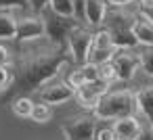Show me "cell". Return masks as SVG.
<instances>
[{"instance_id":"1","label":"cell","mask_w":153,"mask_h":140,"mask_svg":"<svg viewBox=\"0 0 153 140\" xmlns=\"http://www.w3.org/2000/svg\"><path fill=\"white\" fill-rule=\"evenodd\" d=\"M71 55L67 46L53 44L46 36L15 44V57L11 61V86L2 92V100L9 102L15 96H27L42 84L53 80L63 65H69Z\"/></svg>"},{"instance_id":"2","label":"cell","mask_w":153,"mask_h":140,"mask_svg":"<svg viewBox=\"0 0 153 140\" xmlns=\"http://www.w3.org/2000/svg\"><path fill=\"white\" fill-rule=\"evenodd\" d=\"M134 19H136V15L124 11L122 7H111V9L105 11V17H103L101 25L109 32L115 48H136L138 46V42L134 38V32H132Z\"/></svg>"},{"instance_id":"3","label":"cell","mask_w":153,"mask_h":140,"mask_svg":"<svg viewBox=\"0 0 153 140\" xmlns=\"http://www.w3.org/2000/svg\"><path fill=\"white\" fill-rule=\"evenodd\" d=\"M136 113V98L132 90H107L92 109V115L101 121H113L124 115Z\"/></svg>"},{"instance_id":"4","label":"cell","mask_w":153,"mask_h":140,"mask_svg":"<svg viewBox=\"0 0 153 140\" xmlns=\"http://www.w3.org/2000/svg\"><path fill=\"white\" fill-rule=\"evenodd\" d=\"M38 15L42 17V23H44V36H46L53 44L67 46V36H69V32H71L80 21H78L76 17L57 13L51 4H46Z\"/></svg>"},{"instance_id":"5","label":"cell","mask_w":153,"mask_h":140,"mask_svg":"<svg viewBox=\"0 0 153 140\" xmlns=\"http://www.w3.org/2000/svg\"><path fill=\"white\" fill-rule=\"evenodd\" d=\"M97 121L99 119L90 111H86V113H80V115L65 119L61 123V132H63L65 140H92Z\"/></svg>"},{"instance_id":"6","label":"cell","mask_w":153,"mask_h":140,"mask_svg":"<svg viewBox=\"0 0 153 140\" xmlns=\"http://www.w3.org/2000/svg\"><path fill=\"white\" fill-rule=\"evenodd\" d=\"M92 29L84 23H78L69 36H67V48H69V55H71V61L76 65H82L88 57V50H90V44H92Z\"/></svg>"},{"instance_id":"7","label":"cell","mask_w":153,"mask_h":140,"mask_svg":"<svg viewBox=\"0 0 153 140\" xmlns=\"http://www.w3.org/2000/svg\"><path fill=\"white\" fill-rule=\"evenodd\" d=\"M36 94H38V98H40L42 102H46V105H63V102H67L69 98H74L76 90H74L67 82L53 77V80H48L46 84H42V86L36 90Z\"/></svg>"},{"instance_id":"8","label":"cell","mask_w":153,"mask_h":140,"mask_svg":"<svg viewBox=\"0 0 153 140\" xmlns=\"http://www.w3.org/2000/svg\"><path fill=\"white\" fill-rule=\"evenodd\" d=\"M109 86H111V82H105V80H92V82H84L80 88H76V98H78V102H80V107L84 109V111H90L92 113V109H94V105L99 102V98L109 90Z\"/></svg>"},{"instance_id":"9","label":"cell","mask_w":153,"mask_h":140,"mask_svg":"<svg viewBox=\"0 0 153 140\" xmlns=\"http://www.w3.org/2000/svg\"><path fill=\"white\" fill-rule=\"evenodd\" d=\"M132 48H117L115 55L111 57V63L115 67V80L120 82H130L140 67L138 63V52H130Z\"/></svg>"},{"instance_id":"10","label":"cell","mask_w":153,"mask_h":140,"mask_svg":"<svg viewBox=\"0 0 153 140\" xmlns=\"http://www.w3.org/2000/svg\"><path fill=\"white\" fill-rule=\"evenodd\" d=\"M40 36H44V23H42V17L38 13H34L30 17H19L17 19V29H15V38H13L15 44L40 38Z\"/></svg>"},{"instance_id":"11","label":"cell","mask_w":153,"mask_h":140,"mask_svg":"<svg viewBox=\"0 0 153 140\" xmlns=\"http://www.w3.org/2000/svg\"><path fill=\"white\" fill-rule=\"evenodd\" d=\"M140 125L143 123L136 115H124V117L113 119V123H111L115 140H134V136L140 132Z\"/></svg>"},{"instance_id":"12","label":"cell","mask_w":153,"mask_h":140,"mask_svg":"<svg viewBox=\"0 0 153 140\" xmlns=\"http://www.w3.org/2000/svg\"><path fill=\"white\" fill-rule=\"evenodd\" d=\"M132 32H134V38H136L138 46H153V23L149 19H145L143 15L136 13Z\"/></svg>"},{"instance_id":"13","label":"cell","mask_w":153,"mask_h":140,"mask_svg":"<svg viewBox=\"0 0 153 140\" xmlns=\"http://www.w3.org/2000/svg\"><path fill=\"white\" fill-rule=\"evenodd\" d=\"M105 11H107V2H105V0H86V4H84L86 23L92 25V27H101Z\"/></svg>"},{"instance_id":"14","label":"cell","mask_w":153,"mask_h":140,"mask_svg":"<svg viewBox=\"0 0 153 140\" xmlns=\"http://www.w3.org/2000/svg\"><path fill=\"white\" fill-rule=\"evenodd\" d=\"M136 98V111H140L147 119L153 117V86H145L134 92Z\"/></svg>"},{"instance_id":"15","label":"cell","mask_w":153,"mask_h":140,"mask_svg":"<svg viewBox=\"0 0 153 140\" xmlns=\"http://www.w3.org/2000/svg\"><path fill=\"white\" fill-rule=\"evenodd\" d=\"M17 29V17L9 13L7 9H0V42L2 40H13Z\"/></svg>"},{"instance_id":"16","label":"cell","mask_w":153,"mask_h":140,"mask_svg":"<svg viewBox=\"0 0 153 140\" xmlns=\"http://www.w3.org/2000/svg\"><path fill=\"white\" fill-rule=\"evenodd\" d=\"M9 105H11V111L17 117L30 119V113H32V107H34V100L30 96H15V98L9 100Z\"/></svg>"},{"instance_id":"17","label":"cell","mask_w":153,"mask_h":140,"mask_svg":"<svg viewBox=\"0 0 153 140\" xmlns=\"http://www.w3.org/2000/svg\"><path fill=\"white\" fill-rule=\"evenodd\" d=\"M51 117H53V109L46 105V102H34V107H32V113H30V119L32 121H36V123H46V121H51Z\"/></svg>"},{"instance_id":"18","label":"cell","mask_w":153,"mask_h":140,"mask_svg":"<svg viewBox=\"0 0 153 140\" xmlns=\"http://www.w3.org/2000/svg\"><path fill=\"white\" fill-rule=\"evenodd\" d=\"M138 63H140V69L153 77V46H143L140 52H138Z\"/></svg>"},{"instance_id":"19","label":"cell","mask_w":153,"mask_h":140,"mask_svg":"<svg viewBox=\"0 0 153 140\" xmlns=\"http://www.w3.org/2000/svg\"><path fill=\"white\" fill-rule=\"evenodd\" d=\"M78 69L82 71V75H84V82H92V80H99V65H97V63L84 61L82 65H78Z\"/></svg>"},{"instance_id":"20","label":"cell","mask_w":153,"mask_h":140,"mask_svg":"<svg viewBox=\"0 0 153 140\" xmlns=\"http://www.w3.org/2000/svg\"><path fill=\"white\" fill-rule=\"evenodd\" d=\"M99 77L105 82H115V67L111 61H105L99 65Z\"/></svg>"},{"instance_id":"21","label":"cell","mask_w":153,"mask_h":140,"mask_svg":"<svg viewBox=\"0 0 153 140\" xmlns=\"http://www.w3.org/2000/svg\"><path fill=\"white\" fill-rule=\"evenodd\" d=\"M57 13H61V15H69V17H74V7H71V0H51L48 2Z\"/></svg>"},{"instance_id":"22","label":"cell","mask_w":153,"mask_h":140,"mask_svg":"<svg viewBox=\"0 0 153 140\" xmlns=\"http://www.w3.org/2000/svg\"><path fill=\"white\" fill-rule=\"evenodd\" d=\"M92 140H115L113 127H111V125H99V123H97Z\"/></svg>"},{"instance_id":"23","label":"cell","mask_w":153,"mask_h":140,"mask_svg":"<svg viewBox=\"0 0 153 140\" xmlns=\"http://www.w3.org/2000/svg\"><path fill=\"white\" fill-rule=\"evenodd\" d=\"M11 80H13L11 67H9V65H0V94L9 90V86H11Z\"/></svg>"},{"instance_id":"24","label":"cell","mask_w":153,"mask_h":140,"mask_svg":"<svg viewBox=\"0 0 153 140\" xmlns=\"http://www.w3.org/2000/svg\"><path fill=\"white\" fill-rule=\"evenodd\" d=\"M84 4L86 0H71V7H74V17L80 23H86V13H84Z\"/></svg>"},{"instance_id":"25","label":"cell","mask_w":153,"mask_h":140,"mask_svg":"<svg viewBox=\"0 0 153 140\" xmlns=\"http://www.w3.org/2000/svg\"><path fill=\"white\" fill-rule=\"evenodd\" d=\"M0 9H30V0H0Z\"/></svg>"},{"instance_id":"26","label":"cell","mask_w":153,"mask_h":140,"mask_svg":"<svg viewBox=\"0 0 153 140\" xmlns=\"http://www.w3.org/2000/svg\"><path fill=\"white\" fill-rule=\"evenodd\" d=\"M65 82L76 90V88H80V86L84 84V75H82V71H80V69H74V71L67 75V80H65Z\"/></svg>"},{"instance_id":"27","label":"cell","mask_w":153,"mask_h":140,"mask_svg":"<svg viewBox=\"0 0 153 140\" xmlns=\"http://www.w3.org/2000/svg\"><path fill=\"white\" fill-rule=\"evenodd\" d=\"M11 61H13L11 50H9L4 44H0V65H9V67H11Z\"/></svg>"},{"instance_id":"28","label":"cell","mask_w":153,"mask_h":140,"mask_svg":"<svg viewBox=\"0 0 153 140\" xmlns=\"http://www.w3.org/2000/svg\"><path fill=\"white\" fill-rule=\"evenodd\" d=\"M134 140H153V130H151V125H140V132L134 136Z\"/></svg>"},{"instance_id":"29","label":"cell","mask_w":153,"mask_h":140,"mask_svg":"<svg viewBox=\"0 0 153 140\" xmlns=\"http://www.w3.org/2000/svg\"><path fill=\"white\" fill-rule=\"evenodd\" d=\"M48 2L51 0H30V9H32V13H40Z\"/></svg>"},{"instance_id":"30","label":"cell","mask_w":153,"mask_h":140,"mask_svg":"<svg viewBox=\"0 0 153 140\" xmlns=\"http://www.w3.org/2000/svg\"><path fill=\"white\" fill-rule=\"evenodd\" d=\"M138 15H143L145 19L153 23V7H138Z\"/></svg>"},{"instance_id":"31","label":"cell","mask_w":153,"mask_h":140,"mask_svg":"<svg viewBox=\"0 0 153 140\" xmlns=\"http://www.w3.org/2000/svg\"><path fill=\"white\" fill-rule=\"evenodd\" d=\"M107 7H124V4H130L132 0H105Z\"/></svg>"},{"instance_id":"32","label":"cell","mask_w":153,"mask_h":140,"mask_svg":"<svg viewBox=\"0 0 153 140\" xmlns=\"http://www.w3.org/2000/svg\"><path fill=\"white\" fill-rule=\"evenodd\" d=\"M138 7H153V0H138Z\"/></svg>"},{"instance_id":"33","label":"cell","mask_w":153,"mask_h":140,"mask_svg":"<svg viewBox=\"0 0 153 140\" xmlns=\"http://www.w3.org/2000/svg\"><path fill=\"white\" fill-rule=\"evenodd\" d=\"M149 125H151V130H153V117H151V119H149Z\"/></svg>"}]
</instances>
